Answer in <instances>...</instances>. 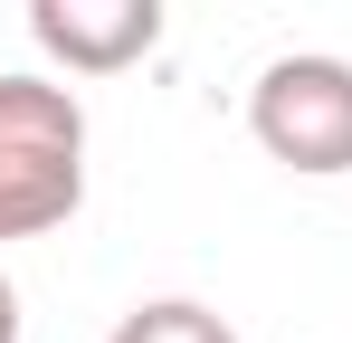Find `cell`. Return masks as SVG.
Masks as SVG:
<instances>
[{
  "label": "cell",
  "instance_id": "obj_1",
  "mask_svg": "<svg viewBox=\"0 0 352 343\" xmlns=\"http://www.w3.org/2000/svg\"><path fill=\"white\" fill-rule=\"evenodd\" d=\"M86 200V105L48 76H0V238H48Z\"/></svg>",
  "mask_w": 352,
  "mask_h": 343
},
{
  "label": "cell",
  "instance_id": "obj_2",
  "mask_svg": "<svg viewBox=\"0 0 352 343\" xmlns=\"http://www.w3.org/2000/svg\"><path fill=\"white\" fill-rule=\"evenodd\" d=\"M248 134L267 163L333 181L352 172V57H276L248 86Z\"/></svg>",
  "mask_w": 352,
  "mask_h": 343
},
{
  "label": "cell",
  "instance_id": "obj_3",
  "mask_svg": "<svg viewBox=\"0 0 352 343\" xmlns=\"http://www.w3.org/2000/svg\"><path fill=\"white\" fill-rule=\"evenodd\" d=\"M29 39L67 76H124L162 39V0H29Z\"/></svg>",
  "mask_w": 352,
  "mask_h": 343
},
{
  "label": "cell",
  "instance_id": "obj_4",
  "mask_svg": "<svg viewBox=\"0 0 352 343\" xmlns=\"http://www.w3.org/2000/svg\"><path fill=\"white\" fill-rule=\"evenodd\" d=\"M105 343H238L210 305H190V295H153V305H133Z\"/></svg>",
  "mask_w": 352,
  "mask_h": 343
},
{
  "label": "cell",
  "instance_id": "obj_5",
  "mask_svg": "<svg viewBox=\"0 0 352 343\" xmlns=\"http://www.w3.org/2000/svg\"><path fill=\"white\" fill-rule=\"evenodd\" d=\"M0 343H19V286L0 277Z\"/></svg>",
  "mask_w": 352,
  "mask_h": 343
}]
</instances>
